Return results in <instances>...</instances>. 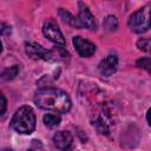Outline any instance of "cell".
<instances>
[{"mask_svg": "<svg viewBox=\"0 0 151 151\" xmlns=\"http://www.w3.org/2000/svg\"><path fill=\"white\" fill-rule=\"evenodd\" d=\"M72 42H73V46H74L76 51L78 52V54L83 58H90L96 52V45L93 42H91L90 40L84 39L80 35L73 37Z\"/></svg>", "mask_w": 151, "mask_h": 151, "instance_id": "cell-8", "label": "cell"}, {"mask_svg": "<svg viewBox=\"0 0 151 151\" xmlns=\"http://www.w3.org/2000/svg\"><path fill=\"white\" fill-rule=\"evenodd\" d=\"M25 52L31 59L44 61H55L58 60V57L65 58L66 55H68L67 51L63 50L61 47H57L55 50H47L37 42H26Z\"/></svg>", "mask_w": 151, "mask_h": 151, "instance_id": "cell-4", "label": "cell"}, {"mask_svg": "<svg viewBox=\"0 0 151 151\" xmlns=\"http://www.w3.org/2000/svg\"><path fill=\"white\" fill-rule=\"evenodd\" d=\"M136 65H137V67L143 68L151 74V58H140L137 60Z\"/></svg>", "mask_w": 151, "mask_h": 151, "instance_id": "cell-15", "label": "cell"}, {"mask_svg": "<svg viewBox=\"0 0 151 151\" xmlns=\"http://www.w3.org/2000/svg\"><path fill=\"white\" fill-rule=\"evenodd\" d=\"M117 66H118V58L116 54H109L106 55L98 65V68H99V72L101 76L104 77H110L112 76L116 70H117Z\"/></svg>", "mask_w": 151, "mask_h": 151, "instance_id": "cell-9", "label": "cell"}, {"mask_svg": "<svg viewBox=\"0 0 151 151\" xmlns=\"http://www.w3.org/2000/svg\"><path fill=\"white\" fill-rule=\"evenodd\" d=\"M78 8H79V13L77 17H74V21H73L72 27L78 28V29L86 28L90 31H96L97 29V21H96L94 15L90 11L88 6L86 4H84L83 1H79Z\"/></svg>", "mask_w": 151, "mask_h": 151, "instance_id": "cell-6", "label": "cell"}, {"mask_svg": "<svg viewBox=\"0 0 151 151\" xmlns=\"http://www.w3.org/2000/svg\"><path fill=\"white\" fill-rule=\"evenodd\" d=\"M53 144L59 150H67L71 147L73 137L68 131H58L52 137Z\"/></svg>", "mask_w": 151, "mask_h": 151, "instance_id": "cell-10", "label": "cell"}, {"mask_svg": "<svg viewBox=\"0 0 151 151\" xmlns=\"http://www.w3.org/2000/svg\"><path fill=\"white\" fill-rule=\"evenodd\" d=\"M42 120H44V124H45L48 129H54V127H57V126L60 124L61 117H60V113L50 111V113H46V114L44 116Z\"/></svg>", "mask_w": 151, "mask_h": 151, "instance_id": "cell-11", "label": "cell"}, {"mask_svg": "<svg viewBox=\"0 0 151 151\" xmlns=\"http://www.w3.org/2000/svg\"><path fill=\"white\" fill-rule=\"evenodd\" d=\"M138 50L145 52V53H150L151 54V38H142L138 39L136 42Z\"/></svg>", "mask_w": 151, "mask_h": 151, "instance_id": "cell-14", "label": "cell"}, {"mask_svg": "<svg viewBox=\"0 0 151 151\" xmlns=\"http://www.w3.org/2000/svg\"><path fill=\"white\" fill-rule=\"evenodd\" d=\"M37 117L33 109L28 105L20 106L12 116L9 126L20 134H29L35 130Z\"/></svg>", "mask_w": 151, "mask_h": 151, "instance_id": "cell-3", "label": "cell"}, {"mask_svg": "<svg viewBox=\"0 0 151 151\" xmlns=\"http://www.w3.org/2000/svg\"><path fill=\"white\" fill-rule=\"evenodd\" d=\"M146 120H147L149 125L151 126V107L147 110V113H146Z\"/></svg>", "mask_w": 151, "mask_h": 151, "instance_id": "cell-17", "label": "cell"}, {"mask_svg": "<svg viewBox=\"0 0 151 151\" xmlns=\"http://www.w3.org/2000/svg\"><path fill=\"white\" fill-rule=\"evenodd\" d=\"M34 104L46 111L67 113L71 110L72 101L66 92L55 87H42L39 88L34 94Z\"/></svg>", "mask_w": 151, "mask_h": 151, "instance_id": "cell-1", "label": "cell"}, {"mask_svg": "<svg viewBox=\"0 0 151 151\" xmlns=\"http://www.w3.org/2000/svg\"><path fill=\"white\" fill-rule=\"evenodd\" d=\"M91 124L98 133L104 136L111 134L116 125V114L113 109L106 103L94 106L91 113Z\"/></svg>", "mask_w": 151, "mask_h": 151, "instance_id": "cell-2", "label": "cell"}, {"mask_svg": "<svg viewBox=\"0 0 151 151\" xmlns=\"http://www.w3.org/2000/svg\"><path fill=\"white\" fill-rule=\"evenodd\" d=\"M127 26L133 33H144L151 26V2L133 12L127 20Z\"/></svg>", "mask_w": 151, "mask_h": 151, "instance_id": "cell-5", "label": "cell"}, {"mask_svg": "<svg viewBox=\"0 0 151 151\" xmlns=\"http://www.w3.org/2000/svg\"><path fill=\"white\" fill-rule=\"evenodd\" d=\"M19 73V66L18 65H13V66H9L7 68H5L1 73V79L4 81L6 80H12L14 79Z\"/></svg>", "mask_w": 151, "mask_h": 151, "instance_id": "cell-12", "label": "cell"}, {"mask_svg": "<svg viewBox=\"0 0 151 151\" xmlns=\"http://www.w3.org/2000/svg\"><path fill=\"white\" fill-rule=\"evenodd\" d=\"M42 33H44V35L50 41H52L55 45L64 46L66 44L65 38H64V35H63V33H61L58 24L53 19H47L44 22V25H42Z\"/></svg>", "mask_w": 151, "mask_h": 151, "instance_id": "cell-7", "label": "cell"}, {"mask_svg": "<svg viewBox=\"0 0 151 151\" xmlns=\"http://www.w3.org/2000/svg\"><path fill=\"white\" fill-rule=\"evenodd\" d=\"M6 106H7V100H6V98H5V96H4V93H1V116H4L5 114V112H6Z\"/></svg>", "mask_w": 151, "mask_h": 151, "instance_id": "cell-16", "label": "cell"}, {"mask_svg": "<svg viewBox=\"0 0 151 151\" xmlns=\"http://www.w3.org/2000/svg\"><path fill=\"white\" fill-rule=\"evenodd\" d=\"M103 26L106 31L109 32H113L117 29L118 27V20L114 15H107L105 19H104V22H103Z\"/></svg>", "mask_w": 151, "mask_h": 151, "instance_id": "cell-13", "label": "cell"}]
</instances>
